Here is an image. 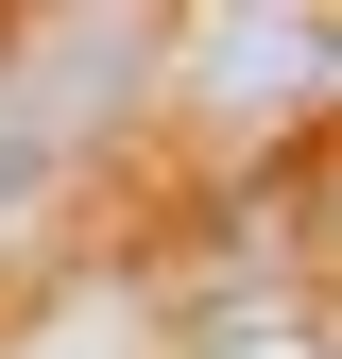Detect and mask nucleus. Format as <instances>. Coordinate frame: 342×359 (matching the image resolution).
I'll list each match as a JSON object with an SVG mask.
<instances>
[{
    "label": "nucleus",
    "instance_id": "nucleus-1",
    "mask_svg": "<svg viewBox=\"0 0 342 359\" xmlns=\"http://www.w3.org/2000/svg\"><path fill=\"white\" fill-rule=\"evenodd\" d=\"M154 34L171 18H34V34H0V240H34L69 205V171L120 137V103L154 86Z\"/></svg>",
    "mask_w": 342,
    "mask_h": 359
},
{
    "label": "nucleus",
    "instance_id": "nucleus-2",
    "mask_svg": "<svg viewBox=\"0 0 342 359\" xmlns=\"http://www.w3.org/2000/svg\"><path fill=\"white\" fill-rule=\"evenodd\" d=\"M189 86L223 120H291L308 86H342V18L325 0H240V18H189Z\"/></svg>",
    "mask_w": 342,
    "mask_h": 359
},
{
    "label": "nucleus",
    "instance_id": "nucleus-3",
    "mask_svg": "<svg viewBox=\"0 0 342 359\" xmlns=\"http://www.w3.org/2000/svg\"><path fill=\"white\" fill-rule=\"evenodd\" d=\"M0 359H137V325H120V308L86 291V308H52V325H18Z\"/></svg>",
    "mask_w": 342,
    "mask_h": 359
},
{
    "label": "nucleus",
    "instance_id": "nucleus-4",
    "mask_svg": "<svg viewBox=\"0 0 342 359\" xmlns=\"http://www.w3.org/2000/svg\"><path fill=\"white\" fill-rule=\"evenodd\" d=\"M223 359H325V342H308V325H256V342H223Z\"/></svg>",
    "mask_w": 342,
    "mask_h": 359
}]
</instances>
